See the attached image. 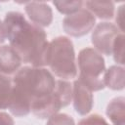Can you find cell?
Segmentation results:
<instances>
[{"label":"cell","mask_w":125,"mask_h":125,"mask_svg":"<svg viewBox=\"0 0 125 125\" xmlns=\"http://www.w3.org/2000/svg\"><path fill=\"white\" fill-rule=\"evenodd\" d=\"M6 37L21 62L34 67L47 65L49 42L44 29L28 21L20 12H9L4 19Z\"/></svg>","instance_id":"6da1fadb"},{"label":"cell","mask_w":125,"mask_h":125,"mask_svg":"<svg viewBox=\"0 0 125 125\" xmlns=\"http://www.w3.org/2000/svg\"><path fill=\"white\" fill-rule=\"evenodd\" d=\"M10 112L15 116H25L31 111V104L52 94L56 80L53 74L43 68L24 66L14 75Z\"/></svg>","instance_id":"7a4b0ae2"},{"label":"cell","mask_w":125,"mask_h":125,"mask_svg":"<svg viewBox=\"0 0 125 125\" xmlns=\"http://www.w3.org/2000/svg\"><path fill=\"white\" fill-rule=\"evenodd\" d=\"M47 65L56 76L62 80L76 77L75 53L70 39L65 36H59L49 43Z\"/></svg>","instance_id":"3957f363"},{"label":"cell","mask_w":125,"mask_h":125,"mask_svg":"<svg viewBox=\"0 0 125 125\" xmlns=\"http://www.w3.org/2000/svg\"><path fill=\"white\" fill-rule=\"evenodd\" d=\"M78 80L91 92L104 88V73L105 64L103 56L93 48H84L78 55Z\"/></svg>","instance_id":"277c9868"},{"label":"cell","mask_w":125,"mask_h":125,"mask_svg":"<svg viewBox=\"0 0 125 125\" xmlns=\"http://www.w3.org/2000/svg\"><path fill=\"white\" fill-rule=\"evenodd\" d=\"M71 100V84L65 80H57L53 93L34 102L31 104V111L38 118H49L56 114L62 107L68 105Z\"/></svg>","instance_id":"5b68a950"},{"label":"cell","mask_w":125,"mask_h":125,"mask_svg":"<svg viewBox=\"0 0 125 125\" xmlns=\"http://www.w3.org/2000/svg\"><path fill=\"white\" fill-rule=\"evenodd\" d=\"M96 18L86 8H81L74 14L66 16L62 21L65 33L73 37H81L89 33L94 27Z\"/></svg>","instance_id":"8992f818"},{"label":"cell","mask_w":125,"mask_h":125,"mask_svg":"<svg viewBox=\"0 0 125 125\" xmlns=\"http://www.w3.org/2000/svg\"><path fill=\"white\" fill-rule=\"evenodd\" d=\"M121 32L116 25L110 22L99 23L92 33V43L101 55L110 56L114 39Z\"/></svg>","instance_id":"52a82bcc"},{"label":"cell","mask_w":125,"mask_h":125,"mask_svg":"<svg viewBox=\"0 0 125 125\" xmlns=\"http://www.w3.org/2000/svg\"><path fill=\"white\" fill-rule=\"evenodd\" d=\"M72 102L75 111L80 115L88 114L94 104L92 92L86 88L78 79L73 83L72 88Z\"/></svg>","instance_id":"ba28073f"},{"label":"cell","mask_w":125,"mask_h":125,"mask_svg":"<svg viewBox=\"0 0 125 125\" xmlns=\"http://www.w3.org/2000/svg\"><path fill=\"white\" fill-rule=\"evenodd\" d=\"M25 13L29 20L38 26H48L53 21L51 7L44 2H28L25 5Z\"/></svg>","instance_id":"9c48e42d"},{"label":"cell","mask_w":125,"mask_h":125,"mask_svg":"<svg viewBox=\"0 0 125 125\" xmlns=\"http://www.w3.org/2000/svg\"><path fill=\"white\" fill-rule=\"evenodd\" d=\"M21 63V59L10 45L0 46V75L8 76L16 73Z\"/></svg>","instance_id":"30bf717a"},{"label":"cell","mask_w":125,"mask_h":125,"mask_svg":"<svg viewBox=\"0 0 125 125\" xmlns=\"http://www.w3.org/2000/svg\"><path fill=\"white\" fill-rule=\"evenodd\" d=\"M104 87L112 90H122L124 88V68L118 65H112L104 73Z\"/></svg>","instance_id":"8fae6325"},{"label":"cell","mask_w":125,"mask_h":125,"mask_svg":"<svg viewBox=\"0 0 125 125\" xmlns=\"http://www.w3.org/2000/svg\"><path fill=\"white\" fill-rule=\"evenodd\" d=\"M84 5L86 9L93 14V16L101 20H109L114 15L113 2H98V1H86Z\"/></svg>","instance_id":"7c38bea8"},{"label":"cell","mask_w":125,"mask_h":125,"mask_svg":"<svg viewBox=\"0 0 125 125\" xmlns=\"http://www.w3.org/2000/svg\"><path fill=\"white\" fill-rule=\"evenodd\" d=\"M124 102L123 97L114 98L109 102L106 107V115L110 119L113 125H124L125 124V113H124Z\"/></svg>","instance_id":"4fadbf2b"},{"label":"cell","mask_w":125,"mask_h":125,"mask_svg":"<svg viewBox=\"0 0 125 125\" xmlns=\"http://www.w3.org/2000/svg\"><path fill=\"white\" fill-rule=\"evenodd\" d=\"M13 92V82L8 76L0 75V109L9 107Z\"/></svg>","instance_id":"5bb4252c"},{"label":"cell","mask_w":125,"mask_h":125,"mask_svg":"<svg viewBox=\"0 0 125 125\" xmlns=\"http://www.w3.org/2000/svg\"><path fill=\"white\" fill-rule=\"evenodd\" d=\"M53 4L57 8V10L64 15H71L79 11L82 6L84 5V2L82 1H54Z\"/></svg>","instance_id":"9a60e30c"},{"label":"cell","mask_w":125,"mask_h":125,"mask_svg":"<svg viewBox=\"0 0 125 125\" xmlns=\"http://www.w3.org/2000/svg\"><path fill=\"white\" fill-rule=\"evenodd\" d=\"M111 55L113 56V59L117 63L119 64L124 63V35L123 33H119L114 39Z\"/></svg>","instance_id":"2e32d148"},{"label":"cell","mask_w":125,"mask_h":125,"mask_svg":"<svg viewBox=\"0 0 125 125\" xmlns=\"http://www.w3.org/2000/svg\"><path fill=\"white\" fill-rule=\"evenodd\" d=\"M46 125H75V122L66 113H56L49 117Z\"/></svg>","instance_id":"e0dca14e"},{"label":"cell","mask_w":125,"mask_h":125,"mask_svg":"<svg viewBox=\"0 0 125 125\" xmlns=\"http://www.w3.org/2000/svg\"><path fill=\"white\" fill-rule=\"evenodd\" d=\"M78 125H109V124L101 115L92 114L86 118L81 119L78 122Z\"/></svg>","instance_id":"ac0fdd59"},{"label":"cell","mask_w":125,"mask_h":125,"mask_svg":"<svg viewBox=\"0 0 125 125\" xmlns=\"http://www.w3.org/2000/svg\"><path fill=\"white\" fill-rule=\"evenodd\" d=\"M0 125H15V122L10 114L0 111Z\"/></svg>","instance_id":"d6986e66"},{"label":"cell","mask_w":125,"mask_h":125,"mask_svg":"<svg viewBox=\"0 0 125 125\" xmlns=\"http://www.w3.org/2000/svg\"><path fill=\"white\" fill-rule=\"evenodd\" d=\"M123 11H124V6H120L118 11H117V15H116V22H117V28L123 32Z\"/></svg>","instance_id":"ffe728a7"},{"label":"cell","mask_w":125,"mask_h":125,"mask_svg":"<svg viewBox=\"0 0 125 125\" xmlns=\"http://www.w3.org/2000/svg\"><path fill=\"white\" fill-rule=\"evenodd\" d=\"M7 39L6 37V30H5V26H4V22L0 21V45Z\"/></svg>","instance_id":"44dd1931"}]
</instances>
